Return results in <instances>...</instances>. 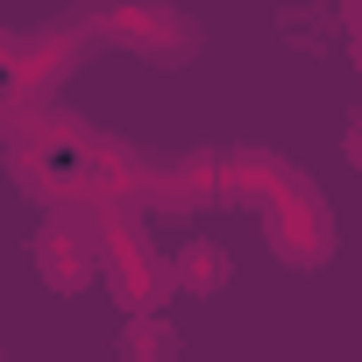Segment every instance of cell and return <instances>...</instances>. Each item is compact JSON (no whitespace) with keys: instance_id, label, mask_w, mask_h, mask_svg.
<instances>
[{"instance_id":"obj_10","label":"cell","mask_w":362,"mask_h":362,"mask_svg":"<svg viewBox=\"0 0 362 362\" xmlns=\"http://www.w3.org/2000/svg\"><path fill=\"white\" fill-rule=\"evenodd\" d=\"M170 348H177V334H170L156 313H135V327H128L121 355H135V362H142V355H170Z\"/></svg>"},{"instance_id":"obj_6","label":"cell","mask_w":362,"mask_h":362,"mask_svg":"<svg viewBox=\"0 0 362 362\" xmlns=\"http://www.w3.org/2000/svg\"><path fill=\"white\" fill-rule=\"evenodd\" d=\"M36 270H43V284H50V291L78 298V291L100 277V235H86L71 214H57V221L36 235Z\"/></svg>"},{"instance_id":"obj_2","label":"cell","mask_w":362,"mask_h":362,"mask_svg":"<svg viewBox=\"0 0 362 362\" xmlns=\"http://www.w3.org/2000/svg\"><path fill=\"white\" fill-rule=\"evenodd\" d=\"M100 277H107L114 305H128V313H163V298L177 291V263H163V256L149 249V235L135 228L128 206H121V214L107 221V235H100Z\"/></svg>"},{"instance_id":"obj_5","label":"cell","mask_w":362,"mask_h":362,"mask_svg":"<svg viewBox=\"0 0 362 362\" xmlns=\"http://www.w3.org/2000/svg\"><path fill=\"white\" fill-rule=\"evenodd\" d=\"M71 163H78L86 185H100L107 199H121V206H156V177H163L156 156H142V149H128V142H114V135H100V128L78 121Z\"/></svg>"},{"instance_id":"obj_1","label":"cell","mask_w":362,"mask_h":362,"mask_svg":"<svg viewBox=\"0 0 362 362\" xmlns=\"http://www.w3.org/2000/svg\"><path fill=\"white\" fill-rule=\"evenodd\" d=\"M78 22H86L93 43L135 50V57H149V64H192V57H199V29L177 15L170 0H86Z\"/></svg>"},{"instance_id":"obj_3","label":"cell","mask_w":362,"mask_h":362,"mask_svg":"<svg viewBox=\"0 0 362 362\" xmlns=\"http://www.w3.org/2000/svg\"><path fill=\"white\" fill-rule=\"evenodd\" d=\"M86 43H93V36H86L78 15H71V22H50V29H8V36H0L8 93H15V100H50V86L78 71Z\"/></svg>"},{"instance_id":"obj_9","label":"cell","mask_w":362,"mask_h":362,"mask_svg":"<svg viewBox=\"0 0 362 362\" xmlns=\"http://www.w3.org/2000/svg\"><path fill=\"white\" fill-rule=\"evenodd\" d=\"M170 263H177V291H221L228 284V249H214V242H185Z\"/></svg>"},{"instance_id":"obj_11","label":"cell","mask_w":362,"mask_h":362,"mask_svg":"<svg viewBox=\"0 0 362 362\" xmlns=\"http://www.w3.org/2000/svg\"><path fill=\"white\" fill-rule=\"evenodd\" d=\"M348 163H362V114H355V128H348Z\"/></svg>"},{"instance_id":"obj_8","label":"cell","mask_w":362,"mask_h":362,"mask_svg":"<svg viewBox=\"0 0 362 362\" xmlns=\"http://www.w3.org/2000/svg\"><path fill=\"white\" fill-rule=\"evenodd\" d=\"M298 163H284L277 149H228V192L235 199H256V206H270V199H284L291 185H298Z\"/></svg>"},{"instance_id":"obj_4","label":"cell","mask_w":362,"mask_h":362,"mask_svg":"<svg viewBox=\"0 0 362 362\" xmlns=\"http://www.w3.org/2000/svg\"><path fill=\"white\" fill-rule=\"evenodd\" d=\"M263 242H270L277 263H291V270H320V263L334 256V214H327V199L313 192V177H298L284 199L263 206Z\"/></svg>"},{"instance_id":"obj_7","label":"cell","mask_w":362,"mask_h":362,"mask_svg":"<svg viewBox=\"0 0 362 362\" xmlns=\"http://www.w3.org/2000/svg\"><path fill=\"white\" fill-rule=\"evenodd\" d=\"M206 199H235V192H228V149H192V156L163 163V177H156V206L185 214V206H206Z\"/></svg>"}]
</instances>
